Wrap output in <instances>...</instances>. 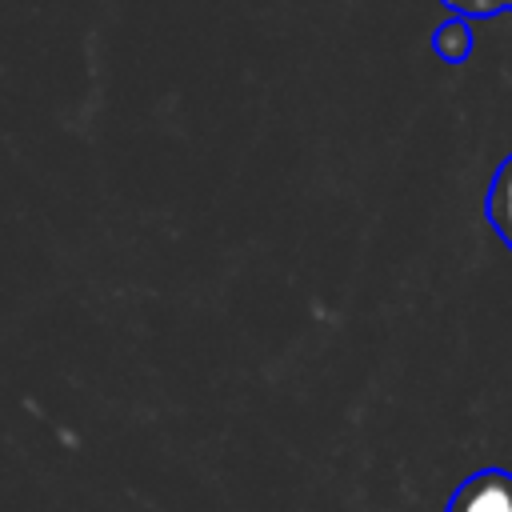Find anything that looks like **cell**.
Wrapping results in <instances>:
<instances>
[{
    "label": "cell",
    "instance_id": "obj_1",
    "mask_svg": "<svg viewBox=\"0 0 512 512\" xmlns=\"http://www.w3.org/2000/svg\"><path fill=\"white\" fill-rule=\"evenodd\" d=\"M444 512H512V472L480 468L452 492Z\"/></svg>",
    "mask_w": 512,
    "mask_h": 512
},
{
    "label": "cell",
    "instance_id": "obj_2",
    "mask_svg": "<svg viewBox=\"0 0 512 512\" xmlns=\"http://www.w3.org/2000/svg\"><path fill=\"white\" fill-rule=\"evenodd\" d=\"M484 216L488 224L496 228V236L512 248V156H504L488 180V192H484Z\"/></svg>",
    "mask_w": 512,
    "mask_h": 512
},
{
    "label": "cell",
    "instance_id": "obj_3",
    "mask_svg": "<svg viewBox=\"0 0 512 512\" xmlns=\"http://www.w3.org/2000/svg\"><path fill=\"white\" fill-rule=\"evenodd\" d=\"M436 52L448 60V64H464L468 56H472V28H468V20H448V24H440L436 28Z\"/></svg>",
    "mask_w": 512,
    "mask_h": 512
},
{
    "label": "cell",
    "instance_id": "obj_4",
    "mask_svg": "<svg viewBox=\"0 0 512 512\" xmlns=\"http://www.w3.org/2000/svg\"><path fill=\"white\" fill-rule=\"evenodd\" d=\"M448 12H456L460 20H492L500 12L512 16V0H440Z\"/></svg>",
    "mask_w": 512,
    "mask_h": 512
}]
</instances>
